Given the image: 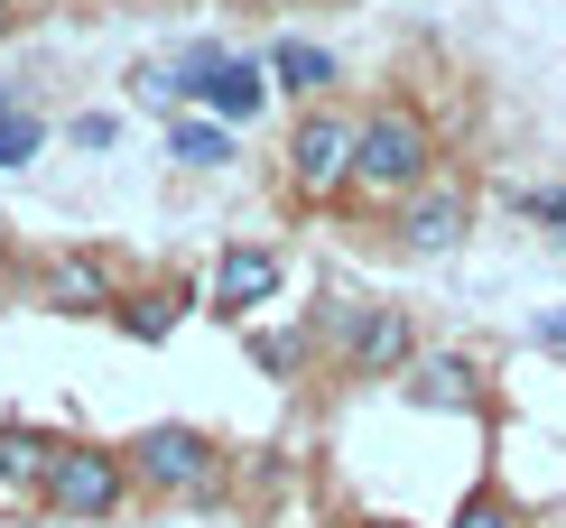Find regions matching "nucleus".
<instances>
[{"label":"nucleus","instance_id":"nucleus-1","mask_svg":"<svg viewBox=\"0 0 566 528\" xmlns=\"http://www.w3.org/2000/svg\"><path fill=\"white\" fill-rule=\"evenodd\" d=\"M437 177V130L418 103H371L363 112V149H353V196L371 213H390L399 196H418V186Z\"/></svg>","mask_w":566,"mask_h":528},{"label":"nucleus","instance_id":"nucleus-2","mask_svg":"<svg viewBox=\"0 0 566 528\" xmlns=\"http://www.w3.org/2000/svg\"><path fill=\"white\" fill-rule=\"evenodd\" d=\"M353 149H363V112L306 103L289 130V196L297 204H344L353 196Z\"/></svg>","mask_w":566,"mask_h":528},{"label":"nucleus","instance_id":"nucleus-3","mask_svg":"<svg viewBox=\"0 0 566 528\" xmlns=\"http://www.w3.org/2000/svg\"><path fill=\"white\" fill-rule=\"evenodd\" d=\"M130 492H139V473H130V454H122V445H65V454H56V473H46V500H38V510H46V519H65V528H93V519L122 510Z\"/></svg>","mask_w":566,"mask_h":528},{"label":"nucleus","instance_id":"nucleus-4","mask_svg":"<svg viewBox=\"0 0 566 528\" xmlns=\"http://www.w3.org/2000/svg\"><path fill=\"white\" fill-rule=\"evenodd\" d=\"M122 454H130L139 492H158V500H214V483H223V454L196 426H139Z\"/></svg>","mask_w":566,"mask_h":528},{"label":"nucleus","instance_id":"nucleus-5","mask_svg":"<svg viewBox=\"0 0 566 528\" xmlns=\"http://www.w3.org/2000/svg\"><path fill=\"white\" fill-rule=\"evenodd\" d=\"M381 223H390V251L437 260V251H455L464 232H474V186H464V177H428L418 196H399Z\"/></svg>","mask_w":566,"mask_h":528},{"label":"nucleus","instance_id":"nucleus-6","mask_svg":"<svg viewBox=\"0 0 566 528\" xmlns=\"http://www.w3.org/2000/svg\"><path fill=\"white\" fill-rule=\"evenodd\" d=\"M335 362L353 380H399V371H418V325L399 306H344L335 316Z\"/></svg>","mask_w":566,"mask_h":528},{"label":"nucleus","instance_id":"nucleus-7","mask_svg":"<svg viewBox=\"0 0 566 528\" xmlns=\"http://www.w3.org/2000/svg\"><path fill=\"white\" fill-rule=\"evenodd\" d=\"M29 297L46 306V316H112L122 287H112V260H93V251H46L38 270H29Z\"/></svg>","mask_w":566,"mask_h":528},{"label":"nucleus","instance_id":"nucleus-8","mask_svg":"<svg viewBox=\"0 0 566 528\" xmlns=\"http://www.w3.org/2000/svg\"><path fill=\"white\" fill-rule=\"evenodd\" d=\"M279 103V84H270V56H223L205 65V84H196V112H214V122H232V130H251L261 112Z\"/></svg>","mask_w":566,"mask_h":528},{"label":"nucleus","instance_id":"nucleus-9","mask_svg":"<svg viewBox=\"0 0 566 528\" xmlns=\"http://www.w3.org/2000/svg\"><path fill=\"white\" fill-rule=\"evenodd\" d=\"M279 287H289V260H279L270 242H232L223 260H214V287H205V297H214V316H232L242 325L251 306H270Z\"/></svg>","mask_w":566,"mask_h":528},{"label":"nucleus","instance_id":"nucleus-10","mask_svg":"<svg viewBox=\"0 0 566 528\" xmlns=\"http://www.w3.org/2000/svg\"><path fill=\"white\" fill-rule=\"evenodd\" d=\"M168 158H177V167H196V177H214V167L242 158V130L214 122V112H177V122H168Z\"/></svg>","mask_w":566,"mask_h":528},{"label":"nucleus","instance_id":"nucleus-11","mask_svg":"<svg viewBox=\"0 0 566 528\" xmlns=\"http://www.w3.org/2000/svg\"><path fill=\"white\" fill-rule=\"evenodd\" d=\"M56 436H46V426H0V483H19V492H29V500H46V473H56Z\"/></svg>","mask_w":566,"mask_h":528},{"label":"nucleus","instance_id":"nucleus-12","mask_svg":"<svg viewBox=\"0 0 566 528\" xmlns=\"http://www.w3.org/2000/svg\"><path fill=\"white\" fill-rule=\"evenodd\" d=\"M270 56V84L279 93H297V103H325V84H335V56H325L316 38H279V46H261Z\"/></svg>","mask_w":566,"mask_h":528},{"label":"nucleus","instance_id":"nucleus-13","mask_svg":"<svg viewBox=\"0 0 566 528\" xmlns=\"http://www.w3.org/2000/svg\"><path fill=\"white\" fill-rule=\"evenodd\" d=\"M112 325H122L130 344H168V334L186 325V287H130V297L112 306Z\"/></svg>","mask_w":566,"mask_h":528},{"label":"nucleus","instance_id":"nucleus-14","mask_svg":"<svg viewBox=\"0 0 566 528\" xmlns=\"http://www.w3.org/2000/svg\"><path fill=\"white\" fill-rule=\"evenodd\" d=\"M474 362H464V352H418V371H409V399L418 408H464L474 399Z\"/></svg>","mask_w":566,"mask_h":528},{"label":"nucleus","instance_id":"nucleus-15","mask_svg":"<svg viewBox=\"0 0 566 528\" xmlns=\"http://www.w3.org/2000/svg\"><path fill=\"white\" fill-rule=\"evenodd\" d=\"M38 149H46V112H38V103H19V93L0 84V177H19Z\"/></svg>","mask_w":566,"mask_h":528},{"label":"nucleus","instance_id":"nucleus-16","mask_svg":"<svg viewBox=\"0 0 566 528\" xmlns=\"http://www.w3.org/2000/svg\"><path fill=\"white\" fill-rule=\"evenodd\" d=\"M130 103H139V112H158V122H177V112H196V84H186L177 65L139 56V65H130Z\"/></svg>","mask_w":566,"mask_h":528},{"label":"nucleus","instance_id":"nucleus-17","mask_svg":"<svg viewBox=\"0 0 566 528\" xmlns=\"http://www.w3.org/2000/svg\"><path fill=\"white\" fill-rule=\"evenodd\" d=\"M511 213H521V223H538V232H557V242H566V186H511Z\"/></svg>","mask_w":566,"mask_h":528},{"label":"nucleus","instance_id":"nucleus-18","mask_svg":"<svg viewBox=\"0 0 566 528\" xmlns=\"http://www.w3.org/2000/svg\"><path fill=\"white\" fill-rule=\"evenodd\" d=\"M65 139H75L84 158H103V149H122V112H75V122H65Z\"/></svg>","mask_w":566,"mask_h":528},{"label":"nucleus","instance_id":"nucleus-19","mask_svg":"<svg viewBox=\"0 0 566 528\" xmlns=\"http://www.w3.org/2000/svg\"><path fill=\"white\" fill-rule=\"evenodd\" d=\"M251 362H261L270 380H289L297 371V344H289V334H251Z\"/></svg>","mask_w":566,"mask_h":528},{"label":"nucleus","instance_id":"nucleus-20","mask_svg":"<svg viewBox=\"0 0 566 528\" xmlns=\"http://www.w3.org/2000/svg\"><path fill=\"white\" fill-rule=\"evenodd\" d=\"M446 528H511V519H502V500H492V492H474V500H464V510L446 519Z\"/></svg>","mask_w":566,"mask_h":528},{"label":"nucleus","instance_id":"nucleus-21","mask_svg":"<svg viewBox=\"0 0 566 528\" xmlns=\"http://www.w3.org/2000/svg\"><path fill=\"white\" fill-rule=\"evenodd\" d=\"M538 344H557V352H566V306H557V316H548V325H538Z\"/></svg>","mask_w":566,"mask_h":528},{"label":"nucleus","instance_id":"nucleus-22","mask_svg":"<svg viewBox=\"0 0 566 528\" xmlns=\"http://www.w3.org/2000/svg\"><path fill=\"white\" fill-rule=\"evenodd\" d=\"M10 29H19V0H0V38H10Z\"/></svg>","mask_w":566,"mask_h":528},{"label":"nucleus","instance_id":"nucleus-23","mask_svg":"<svg viewBox=\"0 0 566 528\" xmlns=\"http://www.w3.org/2000/svg\"><path fill=\"white\" fill-rule=\"evenodd\" d=\"M363 528H409V519H363Z\"/></svg>","mask_w":566,"mask_h":528},{"label":"nucleus","instance_id":"nucleus-24","mask_svg":"<svg viewBox=\"0 0 566 528\" xmlns=\"http://www.w3.org/2000/svg\"><path fill=\"white\" fill-rule=\"evenodd\" d=\"M0 278H10V242H0Z\"/></svg>","mask_w":566,"mask_h":528}]
</instances>
